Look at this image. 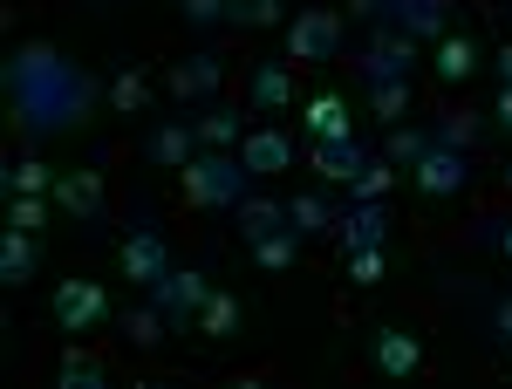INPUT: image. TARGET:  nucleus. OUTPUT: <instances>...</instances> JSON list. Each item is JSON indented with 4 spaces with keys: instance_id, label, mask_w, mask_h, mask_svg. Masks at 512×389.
<instances>
[{
    "instance_id": "nucleus-18",
    "label": "nucleus",
    "mask_w": 512,
    "mask_h": 389,
    "mask_svg": "<svg viewBox=\"0 0 512 389\" xmlns=\"http://www.w3.org/2000/svg\"><path fill=\"white\" fill-rule=\"evenodd\" d=\"M239 321H246V308H239V294H226V287H212L192 328L205 335V342H233V335H239Z\"/></svg>"
},
{
    "instance_id": "nucleus-26",
    "label": "nucleus",
    "mask_w": 512,
    "mask_h": 389,
    "mask_svg": "<svg viewBox=\"0 0 512 389\" xmlns=\"http://www.w3.org/2000/svg\"><path fill=\"white\" fill-rule=\"evenodd\" d=\"M437 76H444V82L478 76V41L472 35H444V41H437Z\"/></svg>"
},
{
    "instance_id": "nucleus-32",
    "label": "nucleus",
    "mask_w": 512,
    "mask_h": 389,
    "mask_svg": "<svg viewBox=\"0 0 512 389\" xmlns=\"http://www.w3.org/2000/svg\"><path fill=\"white\" fill-rule=\"evenodd\" d=\"M396 171H403V164H390V157H369V164L349 178V198H390Z\"/></svg>"
},
{
    "instance_id": "nucleus-28",
    "label": "nucleus",
    "mask_w": 512,
    "mask_h": 389,
    "mask_svg": "<svg viewBox=\"0 0 512 389\" xmlns=\"http://www.w3.org/2000/svg\"><path fill=\"white\" fill-rule=\"evenodd\" d=\"M369 110L383 117V130H396V123L410 117V76L403 82H369Z\"/></svg>"
},
{
    "instance_id": "nucleus-4",
    "label": "nucleus",
    "mask_w": 512,
    "mask_h": 389,
    "mask_svg": "<svg viewBox=\"0 0 512 389\" xmlns=\"http://www.w3.org/2000/svg\"><path fill=\"white\" fill-rule=\"evenodd\" d=\"M342 35L349 28L335 7H301V14H287V62H335Z\"/></svg>"
},
{
    "instance_id": "nucleus-36",
    "label": "nucleus",
    "mask_w": 512,
    "mask_h": 389,
    "mask_svg": "<svg viewBox=\"0 0 512 389\" xmlns=\"http://www.w3.org/2000/svg\"><path fill=\"white\" fill-rule=\"evenodd\" d=\"M226 21H233V28H274V21H287V7H280V0H246Z\"/></svg>"
},
{
    "instance_id": "nucleus-44",
    "label": "nucleus",
    "mask_w": 512,
    "mask_h": 389,
    "mask_svg": "<svg viewBox=\"0 0 512 389\" xmlns=\"http://www.w3.org/2000/svg\"><path fill=\"white\" fill-rule=\"evenodd\" d=\"M506 192H512V164H506Z\"/></svg>"
},
{
    "instance_id": "nucleus-5",
    "label": "nucleus",
    "mask_w": 512,
    "mask_h": 389,
    "mask_svg": "<svg viewBox=\"0 0 512 389\" xmlns=\"http://www.w3.org/2000/svg\"><path fill=\"white\" fill-rule=\"evenodd\" d=\"M410 178H417V192H424V198H458L465 185H472V151L431 144V151L410 164Z\"/></svg>"
},
{
    "instance_id": "nucleus-42",
    "label": "nucleus",
    "mask_w": 512,
    "mask_h": 389,
    "mask_svg": "<svg viewBox=\"0 0 512 389\" xmlns=\"http://www.w3.org/2000/svg\"><path fill=\"white\" fill-rule=\"evenodd\" d=\"M499 253H506V260H512V226H499Z\"/></svg>"
},
{
    "instance_id": "nucleus-6",
    "label": "nucleus",
    "mask_w": 512,
    "mask_h": 389,
    "mask_svg": "<svg viewBox=\"0 0 512 389\" xmlns=\"http://www.w3.org/2000/svg\"><path fill=\"white\" fill-rule=\"evenodd\" d=\"M48 314H55V328H62V335H89V328L110 314V294H103L96 280H62V287H55V301H48Z\"/></svg>"
},
{
    "instance_id": "nucleus-40",
    "label": "nucleus",
    "mask_w": 512,
    "mask_h": 389,
    "mask_svg": "<svg viewBox=\"0 0 512 389\" xmlns=\"http://www.w3.org/2000/svg\"><path fill=\"white\" fill-rule=\"evenodd\" d=\"M390 0H349V14H383Z\"/></svg>"
},
{
    "instance_id": "nucleus-31",
    "label": "nucleus",
    "mask_w": 512,
    "mask_h": 389,
    "mask_svg": "<svg viewBox=\"0 0 512 389\" xmlns=\"http://www.w3.org/2000/svg\"><path fill=\"white\" fill-rule=\"evenodd\" d=\"M164 328H171V321H164V314L151 308V301L123 314V342H130V349H158V342H164Z\"/></svg>"
},
{
    "instance_id": "nucleus-14",
    "label": "nucleus",
    "mask_w": 512,
    "mask_h": 389,
    "mask_svg": "<svg viewBox=\"0 0 512 389\" xmlns=\"http://www.w3.org/2000/svg\"><path fill=\"white\" fill-rule=\"evenodd\" d=\"M48 198H55L69 219H82V226H89V219H103V171H62Z\"/></svg>"
},
{
    "instance_id": "nucleus-39",
    "label": "nucleus",
    "mask_w": 512,
    "mask_h": 389,
    "mask_svg": "<svg viewBox=\"0 0 512 389\" xmlns=\"http://www.w3.org/2000/svg\"><path fill=\"white\" fill-rule=\"evenodd\" d=\"M492 117H499V123L512 130V82H499V103H492Z\"/></svg>"
},
{
    "instance_id": "nucleus-22",
    "label": "nucleus",
    "mask_w": 512,
    "mask_h": 389,
    "mask_svg": "<svg viewBox=\"0 0 512 389\" xmlns=\"http://www.w3.org/2000/svg\"><path fill=\"white\" fill-rule=\"evenodd\" d=\"M21 280H35V233L7 226L0 233V287H21Z\"/></svg>"
},
{
    "instance_id": "nucleus-25",
    "label": "nucleus",
    "mask_w": 512,
    "mask_h": 389,
    "mask_svg": "<svg viewBox=\"0 0 512 389\" xmlns=\"http://www.w3.org/2000/svg\"><path fill=\"white\" fill-rule=\"evenodd\" d=\"M198 137H205V151H239V110L233 103H205Z\"/></svg>"
},
{
    "instance_id": "nucleus-12",
    "label": "nucleus",
    "mask_w": 512,
    "mask_h": 389,
    "mask_svg": "<svg viewBox=\"0 0 512 389\" xmlns=\"http://www.w3.org/2000/svg\"><path fill=\"white\" fill-rule=\"evenodd\" d=\"M369 157H376V151H369L362 137H328V144H308V171H315L321 185H349Z\"/></svg>"
},
{
    "instance_id": "nucleus-9",
    "label": "nucleus",
    "mask_w": 512,
    "mask_h": 389,
    "mask_svg": "<svg viewBox=\"0 0 512 389\" xmlns=\"http://www.w3.org/2000/svg\"><path fill=\"white\" fill-rule=\"evenodd\" d=\"M198 151H205L198 117H164V123H151V130H144V157H151V164H164V171H185Z\"/></svg>"
},
{
    "instance_id": "nucleus-30",
    "label": "nucleus",
    "mask_w": 512,
    "mask_h": 389,
    "mask_svg": "<svg viewBox=\"0 0 512 389\" xmlns=\"http://www.w3.org/2000/svg\"><path fill=\"white\" fill-rule=\"evenodd\" d=\"M55 383H62V389H103V383H110V369H103L96 355L69 349V355H62V369H55Z\"/></svg>"
},
{
    "instance_id": "nucleus-13",
    "label": "nucleus",
    "mask_w": 512,
    "mask_h": 389,
    "mask_svg": "<svg viewBox=\"0 0 512 389\" xmlns=\"http://www.w3.org/2000/svg\"><path fill=\"white\" fill-rule=\"evenodd\" d=\"M239 157H246V171H253V178L294 171V137L274 130V123H260V130H246V137H239Z\"/></svg>"
},
{
    "instance_id": "nucleus-3",
    "label": "nucleus",
    "mask_w": 512,
    "mask_h": 389,
    "mask_svg": "<svg viewBox=\"0 0 512 389\" xmlns=\"http://www.w3.org/2000/svg\"><path fill=\"white\" fill-rule=\"evenodd\" d=\"M205 294H212V273H205V267H171L164 280H151V287H144V301H151V308H158L164 321L178 328V335L198 321Z\"/></svg>"
},
{
    "instance_id": "nucleus-29",
    "label": "nucleus",
    "mask_w": 512,
    "mask_h": 389,
    "mask_svg": "<svg viewBox=\"0 0 512 389\" xmlns=\"http://www.w3.org/2000/svg\"><path fill=\"white\" fill-rule=\"evenodd\" d=\"M253 260H260L267 273H287L294 260H301V233H294V226H280V233H267L260 246H253Z\"/></svg>"
},
{
    "instance_id": "nucleus-16",
    "label": "nucleus",
    "mask_w": 512,
    "mask_h": 389,
    "mask_svg": "<svg viewBox=\"0 0 512 389\" xmlns=\"http://www.w3.org/2000/svg\"><path fill=\"white\" fill-rule=\"evenodd\" d=\"M383 14H390L396 35H410V41H444V0H390Z\"/></svg>"
},
{
    "instance_id": "nucleus-1",
    "label": "nucleus",
    "mask_w": 512,
    "mask_h": 389,
    "mask_svg": "<svg viewBox=\"0 0 512 389\" xmlns=\"http://www.w3.org/2000/svg\"><path fill=\"white\" fill-rule=\"evenodd\" d=\"M0 89H7L14 123H28L35 137H55V130H76V123L96 117V103H103L110 82L89 76L82 62H69L55 41H21L0 62Z\"/></svg>"
},
{
    "instance_id": "nucleus-10",
    "label": "nucleus",
    "mask_w": 512,
    "mask_h": 389,
    "mask_svg": "<svg viewBox=\"0 0 512 389\" xmlns=\"http://www.w3.org/2000/svg\"><path fill=\"white\" fill-rule=\"evenodd\" d=\"M117 267H123V280H137V287L164 280V273H171V246H164V233L158 226H137V233L117 246Z\"/></svg>"
},
{
    "instance_id": "nucleus-19",
    "label": "nucleus",
    "mask_w": 512,
    "mask_h": 389,
    "mask_svg": "<svg viewBox=\"0 0 512 389\" xmlns=\"http://www.w3.org/2000/svg\"><path fill=\"white\" fill-rule=\"evenodd\" d=\"M301 123H308V137H315V144H328V137H355V130H349V103H342L335 89H321V96H308V110H301Z\"/></svg>"
},
{
    "instance_id": "nucleus-21",
    "label": "nucleus",
    "mask_w": 512,
    "mask_h": 389,
    "mask_svg": "<svg viewBox=\"0 0 512 389\" xmlns=\"http://www.w3.org/2000/svg\"><path fill=\"white\" fill-rule=\"evenodd\" d=\"M246 96H253V110H287L294 103V69L287 62H260L253 82H246Z\"/></svg>"
},
{
    "instance_id": "nucleus-11",
    "label": "nucleus",
    "mask_w": 512,
    "mask_h": 389,
    "mask_svg": "<svg viewBox=\"0 0 512 389\" xmlns=\"http://www.w3.org/2000/svg\"><path fill=\"white\" fill-rule=\"evenodd\" d=\"M410 62H417V41L396 35V28H383V35H376L369 48H362V55H355L362 82H403V76H410Z\"/></svg>"
},
{
    "instance_id": "nucleus-24",
    "label": "nucleus",
    "mask_w": 512,
    "mask_h": 389,
    "mask_svg": "<svg viewBox=\"0 0 512 389\" xmlns=\"http://www.w3.org/2000/svg\"><path fill=\"white\" fill-rule=\"evenodd\" d=\"M55 178H62V171H48L41 157H21V164H7V171H0V192H7V198H28V192H55Z\"/></svg>"
},
{
    "instance_id": "nucleus-34",
    "label": "nucleus",
    "mask_w": 512,
    "mask_h": 389,
    "mask_svg": "<svg viewBox=\"0 0 512 389\" xmlns=\"http://www.w3.org/2000/svg\"><path fill=\"white\" fill-rule=\"evenodd\" d=\"M478 130H485V123H478L472 110H451V117L437 123V144H451V151H472V144H478Z\"/></svg>"
},
{
    "instance_id": "nucleus-37",
    "label": "nucleus",
    "mask_w": 512,
    "mask_h": 389,
    "mask_svg": "<svg viewBox=\"0 0 512 389\" xmlns=\"http://www.w3.org/2000/svg\"><path fill=\"white\" fill-rule=\"evenodd\" d=\"M178 14H185V28H219L226 21V0H178Z\"/></svg>"
},
{
    "instance_id": "nucleus-8",
    "label": "nucleus",
    "mask_w": 512,
    "mask_h": 389,
    "mask_svg": "<svg viewBox=\"0 0 512 389\" xmlns=\"http://www.w3.org/2000/svg\"><path fill=\"white\" fill-rule=\"evenodd\" d=\"M219 82H226V62L212 55V48H192L185 62H171V76H164V89L192 110V103H212L219 96Z\"/></svg>"
},
{
    "instance_id": "nucleus-33",
    "label": "nucleus",
    "mask_w": 512,
    "mask_h": 389,
    "mask_svg": "<svg viewBox=\"0 0 512 389\" xmlns=\"http://www.w3.org/2000/svg\"><path fill=\"white\" fill-rule=\"evenodd\" d=\"M48 192H28V198H7V226H21V233H41L48 226Z\"/></svg>"
},
{
    "instance_id": "nucleus-35",
    "label": "nucleus",
    "mask_w": 512,
    "mask_h": 389,
    "mask_svg": "<svg viewBox=\"0 0 512 389\" xmlns=\"http://www.w3.org/2000/svg\"><path fill=\"white\" fill-rule=\"evenodd\" d=\"M342 260H349V280H355V287H376V280L390 273L383 246H362V253H342Z\"/></svg>"
},
{
    "instance_id": "nucleus-2",
    "label": "nucleus",
    "mask_w": 512,
    "mask_h": 389,
    "mask_svg": "<svg viewBox=\"0 0 512 389\" xmlns=\"http://www.w3.org/2000/svg\"><path fill=\"white\" fill-rule=\"evenodd\" d=\"M178 185L192 198L198 212H233L239 198L253 192V171H246V157L239 151H198L185 171H178Z\"/></svg>"
},
{
    "instance_id": "nucleus-27",
    "label": "nucleus",
    "mask_w": 512,
    "mask_h": 389,
    "mask_svg": "<svg viewBox=\"0 0 512 389\" xmlns=\"http://www.w3.org/2000/svg\"><path fill=\"white\" fill-rule=\"evenodd\" d=\"M437 144V130H417V123H396L390 137H383V157H390V164H403V171H410V164H417V157L431 151Z\"/></svg>"
},
{
    "instance_id": "nucleus-41",
    "label": "nucleus",
    "mask_w": 512,
    "mask_h": 389,
    "mask_svg": "<svg viewBox=\"0 0 512 389\" xmlns=\"http://www.w3.org/2000/svg\"><path fill=\"white\" fill-rule=\"evenodd\" d=\"M499 82H512V41L499 48Z\"/></svg>"
},
{
    "instance_id": "nucleus-43",
    "label": "nucleus",
    "mask_w": 512,
    "mask_h": 389,
    "mask_svg": "<svg viewBox=\"0 0 512 389\" xmlns=\"http://www.w3.org/2000/svg\"><path fill=\"white\" fill-rule=\"evenodd\" d=\"M233 7H246V0H226V14H233Z\"/></svg>"
},
{
    "instance_id": "nucleus-23",
    "label": "nucleus",
    "mask_w": 512,
    "mask_h": 389,
    "mask_svg": "<svg viewBox=\"0 0 512 389\" xmlns=\"http://www.w3.org/2000/svg\"><path fill=\"white\" fill-rule=\"evenodd\" d=\"M103 103H110L117 117H144V110H151V82H144V69H117L110 89H103Z\"/></svg>"
},
{
    "instance_id": "nucleus-17",
    "label": "nucleus",
    "mask_w": 512,
    "mask_h": 389,
    "mask_svg": "<svg viewBox=\"0 0 512 389\" xmlns=\"http://www.w3.org/2000/svg\"><path fill=\"white\" fill-rule=\"evenodd\" d=\"M233 219H239V239H246V246H260L267 233H280V226H287V198H260V192H246V198L233 205Z\"/></svg>"
},
{
    "instance_id": "nucleus-20",
    "label": "nucleus",
    "mask_w": 512,
    "mask_h": 389,
    "mask_svg": "<svg viewBox=\"0 0 512 389\" xmlns=\"http://www.w3.org/2000/svg\"><path fill=\"white\" fill-rule=\"evenodd\" d=\"M335 219H342V205H328L321 192H294V198H287V226H294L301 239L335 233Z\"/></svg>"
},
{
    "instance_id": "nucleus-15",
    "label": "nucleus",
    "mask_w": 512,
    "mask_h": 389,
    "mask_svg": "<svg viewBox=\"0 0 512 389\" xmlns=\"http://www.w3.org/2000/svg\"><path fill=\"white\" fill-rule=\"evenodd\" d=\"M369 355H376L383 376H417V369H424L417 335H403V328H376V335H369Z\"/></svg>"
},
{
    "instance_id": "nucleus-7",
    "label": "nucleus",
    "mask_w": 512,
    "mask_h": 389,
    "mask_svg": "<svg viewBox=\"0 0 512 389\" xmlns=\"http://www.w3.org/2000/svg\"><path fill=\"white\" fill-rule=\"evenodd\" d=\"M335 246H342V253L390 246V205H383V198H349L342 219H335Z\"/></svg>"
},
{
    "instance_id": "nucleus-38",
    "label": "nucleus",
    "mask_w": 512,
    "mask_h": 389,
    "mask_svg": "<svg viewBox=\"0 0 512 389\" xmlns=\"http://www.w3.org/2000/svg\"><path fill=\"white\" fill-rule=\"evenodd\" d=\"M492 335L512 349V294H499V301H492Z\"/></svg>"
}]
</instances>
